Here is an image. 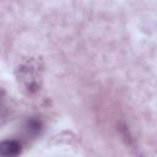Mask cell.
Listing matches in <instances>:
<instances>
[{"label": "cell", "mask_w": 157, "mask_h": 157, "mask_svg": "<svg viewBox=\"0 0 157 157\" xmlns=\"http://www.w3.org/2000/svg\"><path fill=\"white\" fill-rule=\"evenodd\" d=\"M43 69L44 66L40 58L26 59L16 67V81L25 93L34 94L40 90L43 81Z\"/></svg>", "instance_id": "cell-1"}, {"label": "cell", "mask_w": 157, "mask_h": 157, "mask_svg": "<svg viewBox=\"0 0 157 157\" xmlns=\"http://www.w3.org/2000/svg\"><path fill=\"white\" fill-rule=\"evenodd\" d=\"M22 153V145L16 140H4L0 142L1 156H18Z\"/></svg>", "instance_id": "cell-2"}, {"label": "cell", "mask_w": 157, "mask_h": 157, "mask_svg": "<svg viewBox=\"0 0 157 157\" xmlns=\"http://www.w3.org/2000/svg\"><path fill=\"white\" fill-rule=\"evenodd\" d=\"M27 128H28V131H29V132L38 134L39 130H40V128H42V123H40L38 119L32 118V119L28 120V123H27Z\"/></svg>", "instance_id": "cell-3"}]
</instances>
